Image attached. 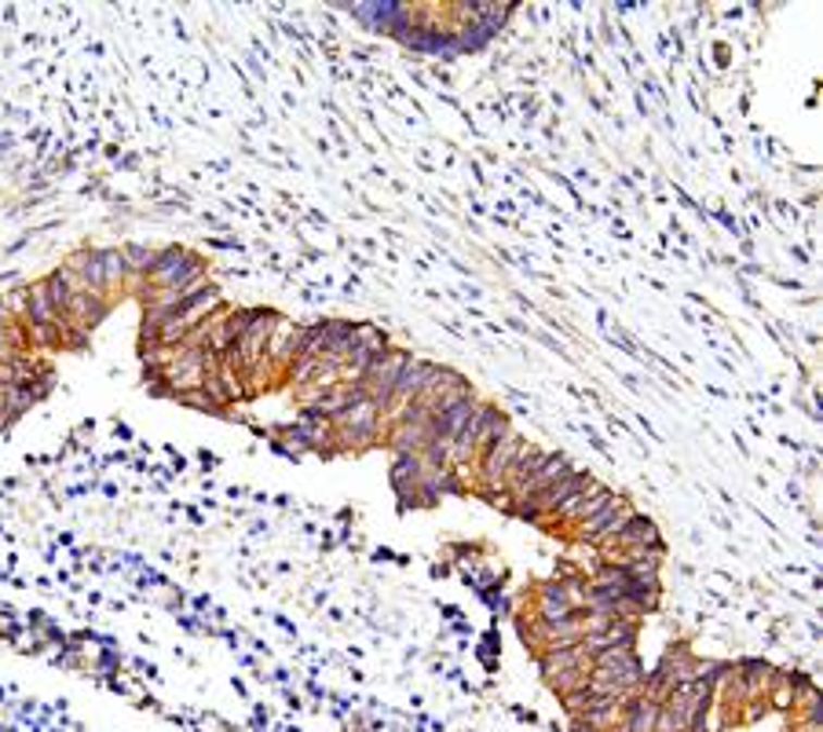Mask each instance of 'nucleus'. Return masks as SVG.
<instances>
[{"instance_id":"obj_8","label":"nucleus","mask_w":823,"mask_h":732,"mask_svg":"<svg viewBox=\"0 0 823 732\" xmlns=\"http://www.w3.org/2000/svg\"><path fill=\"white\" fill-rule=\"evenodd\" d=\"M611 498H615V491H608V487H600V484H594L586 491V498H582V506L575 509V517H571V524H586V520H594L600 509H604Z\"/></svg>"},{"instance_id":"obj_2","label":"nucleus","mask_w":823,"mask_h":732,"mask_svg":"<svg viewBox=\"0 0 823 732\" xmlns=\"http://www.w3.org/2000/svg\"><path fill=\"white\" fill-rule=\"evenodd\" d=\"M520 447H524V436L509 425L506 433L487 447V455L476 461V480H479V491H484V495H495V498L501 495L506 473H509V466H513V458L520 455Z\"/></svg>"},{"instance_id":"obj_4","label":"nucleus","mask_w":823,"mask_h":732,"mask_svg":"<svg viewBox=\"0 0 823 732\" xmlns=\"http://www.w3.org/2000/svg\"><path fill=\"white\" fill-rule=\"evenodd\" d=\"M634 517V506L626 503V498H611V503L600 509V513L594 517V520H586V524H578V531H575V538L578 543H586V546H604L608 538H615L619 535V528L626 524V520Z\"/></svg>"},{"instance_id":"obj_6","label":"nucleus","mask_w":823,"mask_h":732,"mask_svg":"<svg viewBox=\"0 0 823 732\" xmlns=\"http://www.w3.org/2000/svg\"><path fill=\"white\" fill-rule=\"evenodd\" d=\"M568 469H571V466H568V458H564V455H546V458L538 461V469H535V473H531V476L524 480V484L516 487V495H513V506L527 503V498H535L538 491H546L549 484H557V480L564 476Z\"/></svg>"},{"instance_id":"obj_7","label":"nucleus","mask_w":823,"mask_h":732,"mask_svg":"<svg viewBox=\"0 0 823 732\" xmlns=\"http://www.w3.org/2000/svg\"><path fill=\"white\" fill-rule=\"evenodd\" d=\"M541 458H546V450H541V447H535V444H524V447H520V455L513 458V466H509V473H506V487H501V495L513 498L516 487L524 484V480H527L531 473H535Z\"/></svg>"},{"instance_id":"obj_1","label":"nucleus","mask_w":823,"mask_h":732,"mask_svg":"<svg viewBox=\"0 0 823 732\" xmlns=\"http://www.w3.org/2000/svg\"><path fill=\"white\" fill-rule=\"evenodd\" d=\"M506 429H509V421H506V414H501L498 407L476 404L473 414H469V421H465V429H461V433L450 439L444 466H450L454 473H458V469H465V466H476V461L487 455V447L495 444V439L506 433Z\"/></svg>"},{"instance_id":"obj_5","label":"nucleus","mask_w":823,"mask_h":732,"mask_svg":"<svg viewBox=\"0 0 823 732\" xmlns=\"http://www.w3.org/2000/svg\"><path fill=\"white\" fill-rule=\"evenodd\" d=\"M640 546H659V531L648 517L634 513L619 528V535L608 538L600 549H608V554H626V549H640Z\"/></svg>"},{"instance_id":"obj_3","label":"nucleus","mask_w":823,"mask_h":732,"mask_svg":"<svg viewBox=\"0 0 823 732\" xmlns=\"http://www.w3.org/2000/svg\"><path fill=\"white\" fill-rule=\"evenodd\" d=\"M589 480H594V476H589L586 469H568V473L560 476L557 484H549L546 491H538L535 498H527V503L513 506V513L527 517V520H549L560 509V503L575 495L582 484H589Z\"/></svg>"}]
</instances>
